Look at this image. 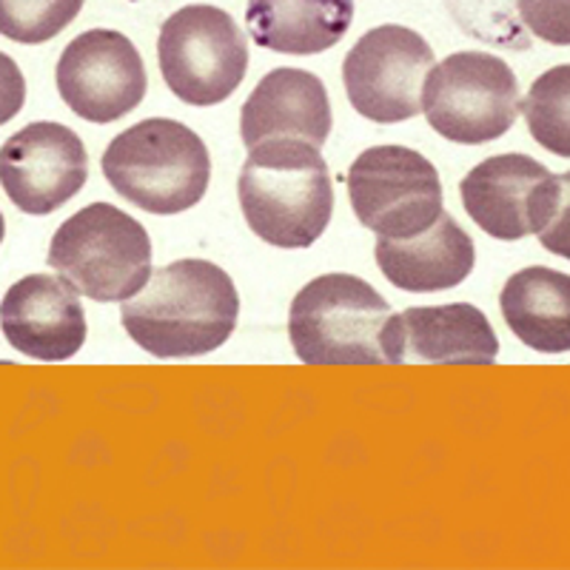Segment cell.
Listing matches in <instances>:
<instances>
[{"label":"cell","instance_id":"ffe728a7","mask_svg":"<svg viewBox=\"0 0 570 570\" xmlns=\"http://www.w3.org/2000/svg\"><path fill=\"white\" fill-rule=\"evenodd\" d=\"M86 0H0V35L18 43H46L78 18Z\"/></svg>","mask_w":570,"mask_h":570},{"label":"cell","instance_id":"7402d4cb","mask_svg":"<svg viewBox=\"0 0 570 570\" xmlns=\"http://www.w3.org/2000/svg\"><path fill=\"white\" fill-rule=\"evenodd\" d=\"M539 240L557 257L570 259V171L557 177V197L548 226L539 232Z\"/></svg>","mask_w":570,"mask_h":570},{"label":"cell","instance_id":"6da1fadb","mask_svg":"<svg viewBox=\"0 0 570 570\" xmlns=\"http://www.w3.org/2000/svg\"><path fill=\"white\" fill-rule=\"evenodd\" d=\"M240 320L234 279L208 259H177L124 299L120 323L151 356H203L228 343Z\"/></svg>","mask_w":570,"mask_h":570},{"label":"cell","instance_id":"9c48e42d","mask_svg":"<svg viewBox=\"0 0 570 570\" xmlns=\"http://www.w3.org/2000/svg\"><path fill=\"white\" fill-rule=\"evenodd\" d=\"M434 49L414 29L376 27L356 40L343 60V83L356 115L374 124H400L420 115L422 86Z\"/></svg>","mask_w":570,"mask_h":570},{"label":"cell","instance_id":"277c9868","mask_svg":"<svg viewBox=\"0 0 570 570\" xmlns=\"http://www.w3.org/2000/svg\"><path fill=\"white\" fill-rule=\"evenodd\" d=\"M391 305L354 274H323L303 285L288 314V337L305 365H380Z\"/></svg>","mask_w":570,"mask_h":570},{"label":"cell","instance_id":"5b68a950","mask_svg":"<svg viewBox=\"0 0 570 570\" xmlns=\"http://www.w3.org/2000/svg\"><path fill=\"white\" fill-rule=\"evenodd\" d=\"M49 266L83 297L124 303L151 277L149 232L109 203L71 214L49 243Z\"/></svg>","mask_w":570,"mask_h":570},{"label":"cell","instance_id":"5bb4252c","mask_svg":"<svg viewBox=\"0 0 570 570\" xmlns=\"http://www.w3.org/2000/svg\"><path fill=\"white\" fill-rule=\"evenodd\" d=\"M0 328L20 354L40 363H63L86 343L80 292L66 277L29 274L0 303Z\"/></svg>","mask_w":570,"mask_h":570},{"label":"cell","instance_id":"8fae6325","mask_svg":"<svg viewBox=\"0 0 570 570\" xmlns=\"http://www.w3.org/2000/svg\"><path fill=\"white\" fill-rule=\"evenodd\" d=\"M86 177L83 140L63 124L40 120L0 146V186L20 212L52 214L78 195Z\"/></svg>","mask_w":570,"mask_h":570},{"label":"cell","instance_id":"4fadbf2b","mask_svg":"<svg viewBox=\"0 0 570 570\" xmlns=\"http://www.w3.org/2000/svg\"><path fill=\"white\" fill-rule=\"evenodd\" d=\"M385 363L493 365L499 340L476 305H425L391 314L383 328Z\"/></svg>","mask_w":570,"mask_h":570},{"label":"cell","instance_id":"30bf717a","mask_svg":"<svg viewBox=\"0 0 570 570\" xmlns=\"http://www.w3.org/2000/svg\"><path fill=\"white\" fill-rule=\"evenodd\" d=\"M63 104L89 124H115L146 95V69L137 46L115 29H89L58 60Z\"/></svg>","mask_w":570,"mask_h":570},{"label":"cell","instance_id":"cb8c5ba5","mask_svg":"<svg viewBox=\"0 0 570 570\" xmlns=\"http://www.w3.org/2000/svg\"><path fill=\"white\" fill-rule=\"evenodd\" d=\"M3 234H7V223H3V214H0V243H3Z\"/></svg>","mask_w":570,"mask_h":570},{"label":"cell","instance_id":"ba28073f","mask_svg":"<svg viewBox=\"0 0 570 570\" xmlns=\"http://www.w3.org/2000/svg\"><path fill=\"white\" fill-rule=\"evenodd\" d=\"M356 220L385 240H409L442 214V183L431 160L405 146H374L348 171Z\"/></svg>","mask_w":570,"mask_h":570},{"label":"cell","instance_id":"7c38bea8","mask_svg":"<svg viewBox=\"0 0 570 570\" xmlns=\"http://www.w3.org/2000/svg\"><path fill=\"white\" fill-rule=\"evenodd\" d=\"M468 217L497 240L539 234L553 212L557 175L528 155H497L482 160L460 183Z\"/></svg>","mask_w":570,"mask_h":570},{"label":"cell","instance_id":"ac0fdd59","mask_svg":"<svg viewBox=\"0 0 570 570\" xmlns=\"http://www.w3.org/2000/svg\"><path fill=\"white\" fill-rule=\"evenodd\" d=\"M508 328L542 354L570 351V274L531 266L513 274L499 294Z\"/></svg>","mask_w":570,"mask_h":570},{"label":"cell","instance_id":"3957f363","mask_svg":"<svg viewBox=\"0 0 570 570\" xmlns=\"http://www.w3.org/2000/svg\"><path fill=\"white\" fill-rule=\"evenodd\" d=\"M104 175L131 206L149 214H180L206 197L212 160L197 131L151 117L109 142Z\"/></svg>","mask_w":570,"mask_h":570},{"label":"cell","instance_id":"2e32d148","mask_svg":"<svg viewBox=\"0 0 570 570\" xmlns=\"http://www.w3.org/2000/svg\"><path fill=\"white\" fill-rule=\"evenodd\" d=\"M376 266L402 292H445L465 283L476 254L465 228L448 212L440 220L409 240H376Z\"/></svg>","mask_w":570,"mask_h":570},{"label":"cell","instance_id":"d6986e66","mask_svg":"<svg viewBox=\"0 0 570 570\" xmlns=\"http://www.w3.org/2000/svg\"><path fill=\"white\" fill-rule=\"evenodd\" d=\"M522 115L542 149L570 160V63L553 66L533 80Z\"/></svg>","mask_w":570,"mask_h":570},{"label":"cell","instance_id":"8992f818","mask_svg":"<svg viewBox=\"0 0 570 570\" xmlns=\"http://www.w3.org/2000/svg\"><path fill=\"white\" fill-rule=\"evenodd\" d=\"M428 126L451 142L499 140L519 117V80L488 52H456L431 66L422 86Z\"/></svg>","mask_w":570,"mask_h":570},{"label":"cell","instance_id":"603a6c76","mask_svg":"<svg viewBox=\"0 0 570 570\" xmlns=\"http://www.w3.org/2000/svg\"><path fill=\"white\" fill-rule=\"evenodd\" d=\"M27 104V80L9 55L0 52V126L9 124Z\"/></svg>","mask_w":570,"mask_h":570},{"label":"cell","instance_id":"9a60e30c","mask_svg":"<svg viewBox=\"0 0 570 570\" xmlns=\"http://www.w3.org/2000/svg\"><path fill=\"white\" fill-rule=\"evenodd\" d=\"M328 91L317 75L305 69H274L254 86L243 106L240 135L246 149L263 140H305L323 149L331 137Z\"/></svg>","mask_w":570,"mask_h":570},{"label":"cell","instance_id":"7a4b0ae2","mask_svg":"<svg viewBox=\"0 0 570 570\" xmlns=\"http://www.w3.org/2000/svg\"><path fill=\"white\" fill-rule=\"evenodd\" d=\"M237 195L248 228L277 248L314 246L334 212V186L323 155L312 142L292 137L248 149Z\"/></svg>","mask_w":570,"mask_h":570},{"label":"cell","instance_id":"e0dca14e","mask_svg":"<svg viewBox=\"0 0 570 570\" xmlns=\"http://www.w3.org/2000/svg\"><path fill=\"white\" fill-rule=\"evenodd\" d=\"M354 20V0H248L254 43L283 55H320L337 46Z\"/></svg>","mask_w":570,"mask_h":570},{"label":"cell","instance_id":"44dd1931","mask_svg":"<svg viewBox=\"0 0 570 570\" xmlns=\"http://www.w3.org/2000/svg\"><path fill=\"white\" fill-rule=\"evenodd\" d=\"M522 27L539 40L570 46V0H517Z\"/></svg>","mask_w":570,"mask_h":570},{"label":"cell","instance_id":"52a82bcc","mask_svg":"<svg viewBox=\"0 0 570 570\" xmlns=\"http://www.w3.org/2000/svg\"><path fill=\"white\" fill-rule=\"evenodd\" d=\"M157 60L175 98L217 106L240 89L248 71V43L228 12L206 3L183 7L160 27Z\"/></svg>","mask_w":570,"mask_h":570}]
</instances>
